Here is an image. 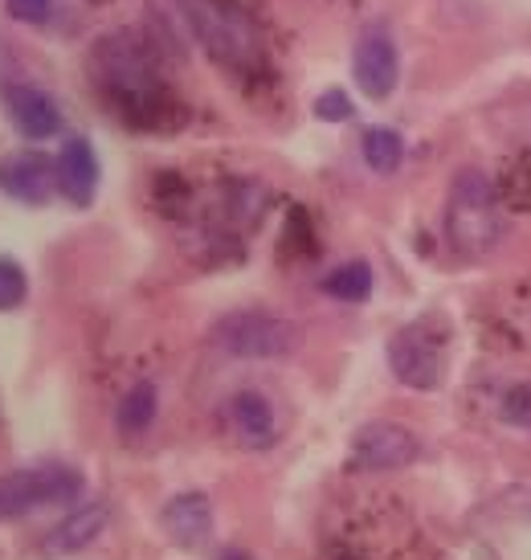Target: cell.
<instances>
[{"label": "cell", "mask_w": 531, "mask_h": 560, "mask_svg": "<svg viewBox=\"0 0 531 560\" xmlns=\"http://www.w3.org/2000/svg\"><path fill=\"white\" fill-rule=\"evenodd\" d=\"M446 237L462 258H486L503 242L499 192L483 168H462L446 197Z\"/></svg>", "instance_id": "6da1fadb"}, {"label": "cell", "mask_w": 531, "mask_h": 560, "mask_svg": "<svg viewBox=\"0 0 531 560\" xmlns=\"http://www.w3.org/2000/svg\"><path fill=\"white\" fill-rule=\"evenodd\" d=\"M389 369L405 389H441L446 369H450V352H446V336L438 331V324L417 319V324L397 327L389 340Z\"/></svg>", "instance_id": "7a4b0ae2"}, {"label": "cell", "mask_w": 531, "mask_h": 560, "mask_svg": "<svg viewBox=\"0 0 531 560\" xmlns=\"http://www.w3.org/2000/svg\"><path fill=\"white\" fill-rule=\"evenodd\" d=\"M82 495V475L70 467H33L0 475V524L42 508H70Z\"/></svg>", "instance_id": "3957f363"}, {"label": "cell", "mask_w": 531, "mask_h": 560, "mask_svg": "<svg viewBox=\"0 0 531 560\" xmlns=\"http://www.w3.org/2000/svg\"><path fill=\"white\" fill-rule=\"evenodd\" d=\"M180 21L188 25V33L197 37V46L204 54H213L217 62H246L253 54V33L241 21V13H234L221 0H176Z\"/></svg>", "instance_id": "277c9868"}, {"label": "cell", "mask_w": 531, "mask_h": 560, "mask_svg": "<svg viewBox=\"0 0 531 560\" xmlns=\"http://www.w3.org/2000/svg\"><path fill=\"white\" fill-rule=\"evenodd\" d=\"M213 343L237 360H279L295 348V331L270 312H229L213 324Z\"/></svg>", "instance_id": "5b68a950"}, {"label": "cell", "mask_w": 531, "mask_h": 560, "mask_svg": "<svg viewBox=\"0 0 531 560\" xmlns=\"http://www.w3.org/2000/svg\"><path fill=\"white\" fill-rule=\"evenodd\" d=\"M352 79L364 91V98H373V103L392 98L397 82H401V54H397L389 30L359 33L356 49H352Z\"/></svg>", "instance_id": "8992f818"}, {"label": "cell", "mask_w": 531, "mask_h": 560, "mask_svg": "<svg viewBox=\"0 0 531 560\" xmlns=\"http://www.w3.org/2000/svg\"><path fill=\"white\" fill-rule=\"evenodd\" d=\"M417 454H422L417 434L397 421H368L352 438V463L359 470H401L417 463Z\"/></svg>", "instance_id": "52a82bcc"}, {"label": "cell", "mask_w": 531, "mask_h": 560, "mask_svg": "<svg viewBox=\"0 0 531 560\" xmlns=\"http://www.w3.org/2000/svg\"><path fill=\"white\" fill-rule=\"evenodd\" d=\"M221 418H225L229 438H234L237 446H246V451H270L279 442V413H274V405L266 401L262 393L253 389L234 393L225 401Z\"/></svg>", "instance_id": "ba28073f"}, {"label": "cell", "mask_w": 531, "mask_h": 560, "mask_svg": "<svg viewBox=\"0 0 531 560\" xmlns=\"http://www.w3.org/2000/svg\"><path fill=\"white\" fill-rule=\"evenodd\" d=\"M0 188L21 205H46L58 188V168L42 152H13L0 160Z\"/></svg>", "instance_id": "9c48e42d"}, {"label": "cell", "mask_w": 531, "mask_h": 560, "mask_svg": "<svg viewBox=\"0 0 531 560\" xmlns=\"http://www.w3.org/2000/svg\"><path fill=\"white\" fill-rule=\"evenodd\" d=\"M4 115L13 119V127L25 140H49V136L62 131L58 103L42 86H30V82H16V86L4 91Z\"/></svg>", "instance_id": "30bf717a"}, {"label": "cell", "mask_w": 531, "mask_h": 560, "mask_svg": "<svg viewBox=\"0 0 531 560\" xmlns=\"http://www.w3.org/2000/svg\"><path fill=\"white\" fill-rule=\"evenodd\" d=\"M58 168V192L70 205H91L98 192V156L91 140H66V148L54 160Z\"/></svg>", "instance_id": "8fae6325"}, {"label": "cell", "mask_w": 531, "mask_h": 560, "mask_svg": "<svg viewBox=\"0 0 531 560\" xmlns=\"http://www.w3.org/2000/svg\"><path fill=\"white\" fill-rule=\"evenodd\" d=\"M110 524V508L107 503H86V508H74V512L66 515L58 528L46 536V545L42 552L46 557H70V552H82V548H91L103 528Z\"/></svg>", "instance_id": "7c38bea8"}, {"label": "cell", "mask_w": 531, "mask_h": 560, "mask_svg": "<svg viewBox=\"0 0 531 560\" xmlns=\"http://www.w3.org/2000/svg\"><path fill=\"white\" fill-rule=\"evenodd\" d=\"M160 524H164V532L173 536L176 545L197 548L201 540H209V532H213V503L204 495H197V491H185V495H176L164 503Z\"/></svg>", "instance_id": "4fadbf2b"}, {"label": "cell", "mask_w": 531, "mask_h": 560, "mask_svg": "<svg viewBox=\"0 0 531 560\" xmlns=\"http://www.w3.org/2000/svg\"><path fill=\"white\" fill-rule=\"evenodd\" d=\"M156 409H160L156 385H152V381H135V385L119 397V405H115V425H119V434L123 438L148 434L152 421H156Z\"/></svg>", "instance_id": "5bb4252c"}, {"label": "cell", "mask_w": 531, "mask_h": 560, "mask_svg": "<svg viewBox=\"0 0 531 560\" xmlns=\"http://www.w3.org/2000/svg\"><path fill=\"white\" fill-rule=\"evenodd\" d=\"M359 156H364V164L373 172L389 176V172L401 168L405 143H401V136L389 131V127H373V131H364V140H359Z\"/></svg>", "instance_id": "9a60e30c"}, {"label": "cell", "mask_w": 531, "mask_h": 560, "mask_svg": "<svg viewBox=\"0 0 531 560\" xmlns=\"http://www.w3.org/2000/svg\"><path fill=\"white\" fill-rule=\"evenodd\" d=\"M373 282L376 279L368 262H344L323 279V295L340 299V303H364V299L373 295Z\"/></svg>", "instance_id": "2e32d148"}, {"label": "cell", "mask_w": 531, "mask_h": 560, "mask_svg": "<svg viewBox=\"0 0 531 560\" xmlns=\"http://www.w3.org/2000/svg\"><path fill=\"white\" fill-rule=\"evenodd\" d=\"M499 418L516 430H528L531 434V381H516L507 385L499 397Z\"/></svg>", "instance_id": "e0dca14e"}, {"label": "cell", "mask_w": 531, "mask_h": 560, "mask_svg": "<svg viewBox=\"0 0 531 560\" xmlns=\"http://www.w3.org/2000/svg\"><path fill=\"white\" fill-rule=\"evenodd\" d=\"M25 299V270L13 258H0V312H13Z\"/></svg>", "instance_id": "ac0fdd59"}, {"label": "cell", "mask_w": 531, "mask_h": 560, "mask_svg": "<svg viewBox=\"0 0 531 560\" xmlns=\"http://www.w3.org/2000/svg\"><path fill=\"white\" fill-rule=\"evenodd\" d=\"M315 115L323 124H340V119H352V98L344 91H323L315 98Z\"/></svg>", "instance_id": "d6986e66"}, {"label": "cell", "mask_w": 531, "mask_h": 560, "mask_svg": "<svg viewBox=\"0 0 531 560\" xmlns=\"http://www.w3.org/2000/svg\"><path fill=\"white\" fill-rule=\"evenodd\" d=\"M4 13L33 25V21H46L54 13V0H4Z\"/></svg>", "instance_id": "ffe728a7"}, {"label": "cell", "mask_w": 531, "mask_h": 560, "mask_svg": "<svg viewBox=\"0 0 531 560\" xmlns=\"http://www.w3.org/2000/svg\"><path fill=\"white\" fill-rule=\"evenodd\" d=\"M217 560H246L241 552H225V557H217Z\"/></svg>", "instance_id": "44dd1931"}]
</instances>
